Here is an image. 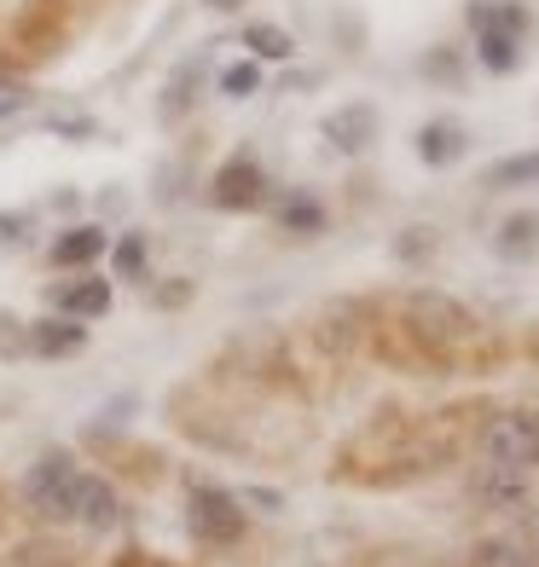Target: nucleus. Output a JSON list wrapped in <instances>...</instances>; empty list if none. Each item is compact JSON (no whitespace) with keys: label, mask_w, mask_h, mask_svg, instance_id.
I'll use <instances>...</instances> for the list:
<instances>
[{"label":"nucleus","mask_w":539,"mask_h":567,"mask_svg":"<svg viewBox=\"0 0 539 567\" xmlns=\"http://www.w3.org/2000/svg\"><path fill=\"white\" fill-rule=\"evenodd\" d=\"M186 533L203 550H233L250 533V509L238 493H226L215 481H186Z\"/></svg>","instance_id":"obj_1"},{"label":"nucleus","mask_w":539,"mask_h":567,"mask_svg":"<svg viewBox=\"0 0 539 567\" xmlns=\"http://www.w3.org/2000/svg\"><path fill=\"white\" fill-rule=\"evenodd\" d=\"M75 475H82V463H75V452H64V446H47L30 470H23V481H18V498H23V509L35 515V522H47V527H59V522H70V493H75Z\"/></svg>","instance_id":"obj_2"},{"label":"nucleus","mask_w":539,"mask_h":567,"mask_svg":"<svg viewBox=\"0 0 539 567\" xmlns=\"http://www.w3.org/2000/svg\"><path fill=\"white\" fill-rule=\"evenodd\" d=\"M481 470H510V475H533L539 470V411L533 405H510L481 429Z\"/></svg>","instance_id":"obj_3"},{"label":"nucleus","mask_w":539,"mask_h":567,"mask_svg":"<svg viewBox=\"0 0 539 567\" xmlns=\"http://www.w3.org/2000/svg\"><path fill=\"white\" fill-rule=\"evenodd\" d=\"M210 203L226 215H250L267 203V168L250 157V151H238V157H226L210 179Z\"/></svg>","instance_id":"obj_4"},{"label":"nucleus","mask_w":539,"mask_h":567,"mask_svg":"<svg viewBox=\"0 0 539 567\" xmlns=\"http://www.w3.org/2000/svg\"><path fill=\"white\" fill-rule=\"evenodd\" d=\"M105 255H111V231L99 220H82V226H64L59 238L47 244V267L53 272H93Z\"/></svg>","instance_id":"obj_5"},{"label":"nucleus","mask_w":539,"mask_h":567,"mask_svg":"<svg viewBox=\"0 0 539 567\" xmlns=\"http://www.w3.org/2000/svg\"><path fill=\"white\" fill-rule=\"evenodd\" d=\"M111 284L116 278H105V272H64V284H53V307H59L64 319L93 324V319H105L111 301H116Z\"/></svg>","instance_id":"obj_6"},{"label":"nucleus","mask_w":539,"mask_h":567,"mask_svg":"<svg viewBox=\"0 0 539 567\" xmlns=\"http://www.w3.org/2000/svg\"><path fill=\"white\" fill-rule=\"evenodd\" d=\"M70 522H82L88 533H111V527H122V498H116V486L99 475V470H82V475H75Z\"/></svg>","instance_id":"obj_7"},{"label":"nucleus","mask_w":539,"mask_h":567,"mask_svg":"<svg viewBox=\"0 0 539 567\" xmlns=\"http://www.w3.org/2000/svg\"><path fill=\"white\" fill-rule=\"evenodd\" d=\"M377 127H383V116H377V105H366V99H354V105H337V111H325V122H319V134L343 151V157H359V151H372L377 145Z\"/></svg>","instance_id":"obj_8"},{"label":"nucleus","mask_w":539,"mask_h":567,"mask_svg":"<svg viewBox=\"0 0 539 567\" xmlns=\"http://www.w3.org/2000/svg\"><path fill=\"white\" fill-rule=\"evenodd\" d=\"M93 330L82 319H64V313H47L35 324H23V353H35V359H75L88 348Z\"/></svg>","instance_id":"obj_9"},{"label":"nucleus","mask_w":539,"mask_h":567,"mask_svg":"<svg viewBox=\"0 0 539 567\" xmlns=\"http://www.w3.org/2000/svg\"><path fill=\"white\" fill-rule=\"evenodd\" d=\"M413 151H418V163H424V168H452V163H465L470 134H465V127H458L452 116H435V122L418 127Z\"/></svg>","instance_id":"obj_10"},{"label":"nucleus","mask_w":539,"mask_h":567,"mask_svg":"<svg viewBox=\"0 0 539 567\" xmlns=\"http://www.w3.org/2000/svg\"><path fill=\"white\" fill-rule=\"evenodd\" d=\"M494 249L505 255V261H533V255H539V209L505 215L499 231H494Z\"/></svg>","instance_id":"obj_11"},{"label":"nucleus","mask_w":539,"mask_h":567,"mask_svg":"<svg viewBox=\"0 0 539 567\" xmlns=\"http://www.w3.org/2000/svg\"><path fill=\"white\" fill-rule=\"evenodd\" d=\"M465 18H470V30L481 35V30H505V35H528V7H522V0H470V7H465Z\"/></svg>","instance_id":"obj_12"},{"label":"nucleus","mask_w":539,"mask_h":567,"mask_svg":"<svg viewBox=\"0 0 539 567\" xmlns=\"http://www.w3.org/2000/svg\"><path fill=\"white\" fill-rule=\"evenodd\" d=\"M273 220L285 226L291 238H319V231H325V203L314 192H291V197H278Z\"/></svg>","instance_id":"obj_13"},{"label":"nucleus","mask_w":539,"mask_h":567,"mask_svg":"<svg viewBox=\"0 0 539 567\" xmlns=\"http://www.w3.org/2000/svg\"><path fill=\"white\" fill-rule=\"evenodd\" d=\"M476 64L487 75H517L522 70V41L505 35V30H481L476 35Z\"/></svg>","instance_id":"obj_14"},{"label":"nucleus","mask_w":539,"mask_h":567,"mask_svg":"<svg viewBox=\"0 0 539 567\" xmlns=\"http://www.w3.org/2000/svg\"><path fill=\"white\" fill-rule=\"evenodd\" d=\"M151 267V238L145 231H122V238H111V272L116 284H140Z\"/></svg>","instance_id":"obj_15"},{"label":"nucleus","mask_w":539,"mask_h":567,"mask_svg":"<svg viewBox=\"0 0 539 567\" xmlns=\"http://www.w3.org/2000/svg\"><path fill=\"white\" fill-rule=\"evenodd\" d=\"M533 179H539V151H522V157H499L481 174V186L487 192H517V186H533Z\"/></svg>","instance_id":"obj_16"},{"label":"nucleus","mask_w":539,"mask_h":567,"mask_svg":"<svg viewBox=\"0 0 539 567\" xmlns=\"http://www.w3.org/2000/svg\"><path fill=\"white\" fill-rule=\"evenodd\" d=\"M244 47L255 53V64H285V59H296V35L291 30H278V23H250L244 30Z\"/></svg>","instance_id":"obj_17"},{"label":"nucleus","mask_w":539,"mask_h":567,"mask_svg":"<svg viewBox=\"0 0 539 567\" xmlns=\"http://www.w3.org/2000/svg\"><path fill=\"white\" fill-rule=\"evenodd\" d=\"M470 567H533L528 550L517 545V538H481V545L470 550Z\"/></svg>","instance_id":"obj_18"},{"label":"nucleus","mask_w":539,"mask_h":567,"mask_svg":"<svg viewBox=\"0 0 539 567\" xmlns=\"http://www.w3.org/2000/svg\"><path fill=\"white\" fill-rule=\"evenodd\" d=\"M221 93H226V99H255V93H262V64H255V59L226 64V70H221Z\"/></svg>","instance_id":"obj_19"},{"label":"nucleus","mask_w":539,"mask_h":567,"mask_svg":"<svg viewBox=\"0 0 539 567\" xmlns=\"http://www.w3.org/2000/svg\"><path fill=\"white\" fill-rule=\"evenodd\" d=\"M435 249H441V231H435V226H406L400 238H395V255H400V261H429Z\"/></svg>","instance_id":"obj_20"},{"label":"nucleus","mask_w":539,"mask_h":567,"mask_svg":"<svg viewBox=\"0 0 539 567\" xmlns=\"http://www.w3.org/2000/svg\"><path fill=\"white\" fill-rule=\"evenodd\" d=\"M418 70L429 75V82H441V87H458V82H465V64H458V53H452V47H429Z\"/></svg>","instance_id":"obj_21"},{"label":"nucleus","mask_w":539,"mask_h":567,"mask_svg":"<svg viewBox=\"0 0 539 567\" xmlns=\"http://www.w3.org/2000/svg\"><path fill=\"white\" fill-rule=\"evenodd\" d=\"M197 70H203V64L192 59V64H186V70H180V75H174V82H169V93H163V99H169V105H163V116H174V111H186V105H192V87H197Z\"/></svg>","instance_id":"obj_22"},{"label":"nucleus","mask_w":539,"mask_h":567,"mask_svg":"<svg viewBox=\"0 0 539 567\" xmlns=\"http://www.w3.org/2000/svg\"><path fill=\"white\" fill-rule=\"evenodd\" d=\"M30 111V87L18 82V75H0V122H12Z\"/></svg>","instance_id":"obj_23"},{"label":"nucleus","mask_w":539,"mask_h":567,"mask_svg":"<svg viewBox=\"0 0 539 567\" xmlns=\"http://www.w3.org/2000/svg\"><path fill=\"white\" fill-rule=\"evenodd\" d=\"M30 231V215H0V244H18Z\"/></svg>","instance_id":"obj_24"},{"label":"nucleus","mask_w":539,"mask_h":567,"mask_svg":"<svg viewBox=\"0 0 539 567\" xmlns=\"http://www.w3.org/2000/svg\"><path fill=\"white\" fill-rule=\"evenodd\" d=\"M244 504H255V509H278V493H250Z\"/></svg>","instance_id":"obj_25"},{"label":"nucleus","mask_w":539,"mask_h":567,"mask_svg":"<svg viewBox=\"0 0 539 567\" xmlns=\"http://www.w3.org/2000/svg\"><path fill=\"white\" fill-rule=\"evenodd\" d=\"M210 12H238V7H250V0H203Z\"/></svg>","instance_id":"obj_26"},{"label":"nucleus","mask_w":539,"mask_h":567,"mask_svg":"<svg viewBox=\"0 0 539 567\" xmlns=\"http://www.w3.org/2000/svg\"><path fill=\"white\" fill-rule=\"evenodd\" d=\"M128 567H151V556H128Z\"/></svg>","instance_id":"obj_27"}]
</instances>
